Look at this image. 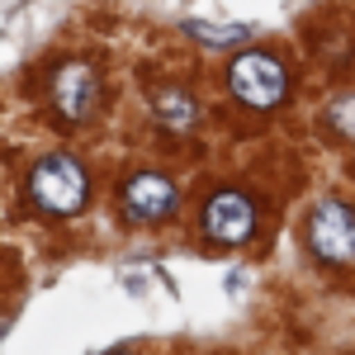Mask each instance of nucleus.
I'll use <instances>...</instances> for the list:
<instances>
[{
	"label": "nucleus",
	"mask_w": 355,
	"mask_h": 355,
	"mask_svg": "<svg viewBox=\"0 0 355 355\" xmlns=\"http://www.w3.org/2000/svg\"><path fill=\"white\" fill-rule=\"evenodd\" d=\"M256 232V204L242 190H218L204 199V237L218 246H242Z\"/></svg>",
	"instance_id": "obj_5"
},
{
	"label": "nucleus",
	"mask_w": 355,
	"mask_h": 355,
	"mask_svg": "<svg viewBox=\"0 0 355 355\" xmlns=\"http://www.w3.org/2000/svg\"><path fill=\"white\" fill-rule=\"evenodd\" d=\"M308 251L322 266H355V209L341 199H322L308 214Z\"/></svg>",
	"instance_id": "obj_3"
},
{
	"label": "nucleus",
	"mask_w": 355,
	"mask_h": 355,
	"mask_svg": "<svg viewBox=\"0 0 355 355\" xmlns=\"http://www.w3.org/2000/svg\"><path fill=\"white\" fill-rule=\"evenodd\" d=\"M5 331H10V313L0 308V341H5Z\"/></svg>",
	"instance_id": "obj_9"
},
{
	"label": "nucleus",
	"mask_w": 355,
	"mask_h": 355,
	"mask_svg": "<svg viewBox=\"0 0 355 355\" xmlns=\"http://www.w3.org/2000/svg\"><path fill=\"white\" fill-rule=\"evenodd\" d=\"M152 119L162 123L166 133H190L194 123H199V105H194L190 90H180V85H166L152 95Z\"/></svg>",
	"instance_id": "obj_7"
},
{
	"label": "nucleus",
	"mask_w": 355,
	"mask_h": 355,
	"mask_svg": "<svg viewBox=\"0 0 355 355\" xmlns=\"http://www.w3.org/2000/svg\"><path fill=\"white\" fill-rule=\"evenodd\" d=\"M190 33H199L204 43H237V38H246V28L242 24H232V28H204V24H185Z\"/></svg>",
	"instance_id": "obj_8"
},
{
	"label": "nucleus",
	"mask_w": 355,
	"mask_h": 355,
	"mask_svg": "<svg viewBox=\"0 0 355 355\" xmlns=\"http://www.w3.org/2000/svg\"><path fill=\"white\" fill-rule=\"evenodd\" d=\"M227 90L242 100L246 110H275L284 100V90H289V71H284V62L275 53L246 48L227 67Z\"/></svg>",
	"instance_id": "obj_2"
},
{
	"label": "nucleus",
	"mask_w": 355,
	"mask_h": 355,
	"mask_svg": "<svg viewBox=\"0 0 355 355\" xmlns=\"http://www.w3.org/2000/svg\"><path fill=\"white\" fill-rule=\"evenodd\" d=\"M119 199H123V214L133 223H166L175 214V204H180V190L162 171H137V175H128Z\"/></svg>",
	"instance_id": "obj_6"
},
{
	"label": "nucleus",
	"mask_w": 355,
	"mask_h": 355,
	"mask_svg": "<svg viewBox=\"0 0 355 355\" xmlns=\"http://www.w3.org/2000/svg\"><path fill=\"white\" fill-rule=\"evenodd\" d=\"M28 199L48 218H71V214H81L85 199H90V175H85V166L76 157L53 152V157H43L28 171Z\"/></svg>",
	"instance_id": "obj_1"
},
{
	"label": "nucleus",
	"mask_w": 355,
	"mask_h": 355,
	"mask_svg": "<svg viewBox=\"0 0 355 355\" xmlns=\"http://www.w3.org/2000/svg\"><path fill=\"white\" fill-rule=\"evenodd\" d=\"M48 100L62 123H85L100 110V71L90 62H62L48 81Z\"/></svg>",
	"instance_id": "obj_4"
}]
</instances>
